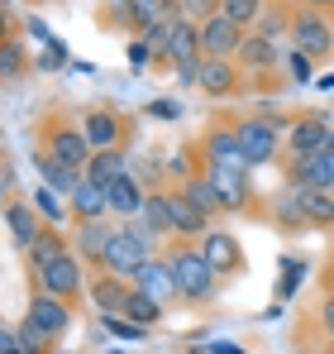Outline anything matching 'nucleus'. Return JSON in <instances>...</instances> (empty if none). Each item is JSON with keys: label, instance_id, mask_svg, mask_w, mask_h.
Segmentation results:
<instances>
[{"label": "nucleus", "instance_id": "f257e3e1", "mask_svg": "<svg viewBox=\"0 0 334 354\" xmlns=\"http://www.w3.org/2000/svg\"><path fill=\"white\" fill-rule=\"evenodd\" d=\"M163 259L172 263V278H177V297H181V306H210L215 297H220L224 278L206 263V254H201V244L196 239H167L163 244Z\"/></svg>", "mask_w": 334, "mask_h": 354}, {"label": "nucleus", "instance_id": "f03ea898", "mask_svg": "<svg viewBox=\"0 0 334 354\" xmlns=\"http://www.w3.org/2000/svg\"><path fill=\"white\" fill-rule=\"evenodd\" d=\"M39 153L57 158L62 168L86 177V163H91V144H86V129H81V111H62V106H48L39 115Z\"/></svg>", "mask_w": 334, "mask_h": 354}, {"label": "nucleus", "instance_id": "7ed1b4c3", "mask_svg": "<svg viewBox=\"0 0 334 354\" xmlns=\"http://www.w3.org/2000/svg\"><path fill=\"white\" fill-rule=\"evenodd\" d=\"M286 124H291V115L273 111V106H263L258 115H239L234 134H239V153H244L248 168L282 163V153H286Z\"/></svg>", "mask_w": 334, "mask_h": 354}, {"label": "nucleus", "instance_id": "20e7f679", "mask_svg": "<svg viewBox=\"0 0 334 354\" xmlns=\"http://www.w3.org/2000/svg\"><path fill=\"white\" fill-rule=\"evenodd\" d=\"M148 259H153V235L139 221H119L110 230V239H106V254H101L96 268H106L115 278H134L139 263H148Z\"/></svg>", "mask_w": 334, "mask_h": 354}, {"label": "nucleus", "instance_id": "39448f33", "mask_svg": "<svg viewBox=\"0 0 334 354\" xmlns=\"http://www.w3.org/2000/svg\"><path fill=\"white\" fill-rule=\"evenodd\" d=\"M286 44H291V53H306L315 67H320V62H330L334 58V19L296 0V5H291V29H286Z\"/></svg>", "mask_w": 334, "mask_h": 354}, {"label": "nucleus", "instance_id": "423d86ee", "mask_svg": "<svg viewBox=\"0 0 334 354\" xmlns=\"http://www.w3.org/2000/svg\"><path fill=\"white\" fill-rule=\"evenodd\" d=\"M248 173H253V168H244V163L206 168V177H210V187H215V196H220V206H224V216H253V221H268V206H258V192H253Z\"/></svg>", "mask_w": 334, "mask_h": 354}, {"label": "nucleus", "instance_id": "0eeeda50", "mask_svg": "<svg viewBox=\"0 0 334 354\" xmlns=\"http://www.w3.org/2000/svg\"><path fill=\"white\" fill-rule=\"evenodd\" d=\"M81 129H86V144H91V149H129L134 134H139L134 115L119 111V106H110V101L86 106V111H81Z\"/></svg>", "mask_w": 334, "mask_h": 354}, {"label": "nucleus", "instance_id": "6e6552de", "mask_svg": "<svg viewBox=\"0 0 334 354\" xmlns=\"http://www.w3.org/2000/svg\"><path fill=\"white\" fill-rule=\"evenodd\" d=\"M72 301H62V297H48V292H29V306H24V326L48 345L57 350V340L72 330Z\"/></svg>", "mask_w": 334, "mask_h": 354}, {"label": "nucleus", "instance_id": "1a4fd4ad", "mask_svg": "<svg viewBox=\"0 0 334 354\" xmlns=\"http://www.w3.org/2000/svg\"><path fill=\"white\" fill-rule=\"evenodd\" d=\"M86 278H91V268L67 249L62 259H53L48 268H43V278L39 283H29V292H48V297H62V301H86Z\"/></svg>", "mask_w": 334, "mask_h": 354}, {"label": "nucleus", "instance_id": "9d476101", "mask_svg": "<svg viewBox=\"0 0 334 354\" xmlns=\"http://www.w3.org/2000/svg\"><path fill=\"white\" fill-rule=\"evenodd\" d=\"M239 115H215L201 134H196V153H201V173L206 168H224V163H244L239 153V134H234ZM248 168V163H244Z\"/></svg>", "mask_w": 334, "mask_h": 354}, {"label": "nucleus", "instance_id": "9b49d317", "mask_svg": "<svg viewBox=\"0 0 334 354\" xmlns=\"http://www.w3.org/2000/svg\"><path fill=\"white\" fill-rule=\"evenodd\" d=\"M334 139V124L325 111H296L286 124V158H311Z\"/></svg>", "mask_w": 334, "mask_h": 354}, {"label": "nucleus", "instance_id": "f8f14e48", "mask_svg": "<svg viewBox=\"0 0 334 354\" xmlns=\"http://www.w3.org/2000/svg\"><path fill=\"white\" fill-rule=\"evenodd\" d=\"M196 244H201L206 263L220 273L224 283H234V278H244V273H248V254H244V244L234 239V230H215V225H210Z\"/></svg>", "mask_w": 334, "mask_h": 354}, {"label": "nucleus", "instance_id": "ddd939ff", "mask_svg": "<svg viewBox=\"0 0 334 354\" xmlns=\"http://www.w3.org/2000/svg\"><path fill=\"white\" fill-rule=\"evenodd\" d=\"M196 91L206 101H234L248 91V77L239 72L234 58H201V77H196Z\"/></svg>", "mask_w": 334, "mask_h": 354}, {"label": "nucleus", "instance_id": "4468645a", "mask_svg": "<svg viewBox=\"0 0 334 354\" xmlns=\"http://www.w3.org/2000/svg\"><path fill=\"white\" fill-rule=\"evenodd\" d=\"M134 297V283L129 278H115L106 268H91V278H86V301L101 311V321L106 316H124V301Z\"/></svg>", "mask_w": 334, "mask_h": 354}, {"label": "nucleus", "instance_id": "2eb2a0df", "mask_svg": "<svg viewBox=\"0 0 334 354\" xmlns=\"http://www.w3.org/2000/svg\"><path fill=\"white\" fill-rule=\"evenodd\" d=\"M129 283H134V292L153 297L158 306H177V301H181V297H177V278H172V263L163 259V249H158L148 263H139V273H134Z\"/></svg>", "mask_w": 334, "mask_h": 354}, {"label": "nucleus", "instance_id": "dca6fc26", "mask_svg": "<svg viewBox=\"0 0 334 354\" xmlns=\"http://www.w3.org/2000/svg\"><path fill=\"white\" fill-rule=\"evenodd\" d=\"M268 221H273V230H282V235H306L311 230L306 225V211H301V192L291 182H282L277 192L268 196Z\"/></svg>", "mask_w": 334, "mask_h": 354}, {"label": "nucleus", "instance_id": "f3484780", "mask_svg": "<svg viewBox=\"0 0 334 354\" xmlns=\"http://www.w3.org/2000/svg\"><path fill=\"white\" fill-rule=\"evenodd\" d=\"M244 39H248V34H244L239 24H229L224 15H215V19L201 24V58H239Z\"/></svg>", "mask_w": 334, "mask_h": 354}, {"label": "nucleus", "instance_id": "a211bd4d", "mask_svg": "<svg viewBox=\"0 0 334 354\" xmlns=\"http://www.w3.org/2000/svg\"><path fill=\"white\" fill-rule=\"evenodd\" d=\"M0 211H5V230H10V244H14L19 254H24L34 239L43 235V225H48V221L34 211V201H5Z\"/></svg>", "mask_w": 334, "mask_h": 354}, {"label": "nucleus", "instance_id": "6ab92c4d", "mask_svg": "<svg viewBox=\"0 0 334 354\" xmlns=\"http://www.w3.org/2000/svg\"><path fill=\"white\" fill-rule=\"evenodd\" d=\"M67 249H72V239H62L57 225H43V235L24 249V273H29V283H39V278H43V268H48L53 259H62Z\"/></svg>", "mask_w": 334, "mask_h": 354}, {"label": "nucleus", "instance_id": "aec40b11", "mask_svg": "<svg viewBox=\"0 0 334 354\" xmlns=\"http://www.w3.org/2000/svg\"><path fill=\"white\" fill-rule=\"evenodd\" d=\"M110 230H115V225H106V221H72V254H77L86 268H96L101 254H106Z\"/></svg>", "mask_w": 334, "mask_h": 354}, {"label": "nucleus", "instance_id": "412c9836", "mask_svg": "<svg viewBox=\"0 0 334 354\" xmlns=\"http://www.w3.org/2000/svg\"><path fill=\"white\" fill-rule=\"evenodd\" d=\"M144 196H148V192L139 187V177H134V173H124L119 182L106 187V201H110V216H115V221H139Z\"/></svg>", "mask_w": 334, "mask_h": 354}, {"label": "nucleus", "instance_id": "4be33fe9", "mask_svg": "<svg viewBox=\"0 0 334 354\" xmlns=\"http://www.w3.org/2000/svg\"><path fill=\"white\" fill-rule=\"evenodd\" d=\"M167 211H172V235H177V239H201L206 230H210V221H206V216H201L177 187L167 192Z\"/></svg>", "mask_w": 334, "mask_h": 354}, {"label": "nucleus", "instance_id": "5701e85b", "mask_svg": "<svg viewBox=\"0 0 334 354\" xmlns=\"http://www.w3.org/2000/svg\"><path fill=\"white\" fill-rule=\"evenodd\" d=\"M167 58H172V67L177 62H191L201 58V24H191V19H172L167 24Z\"/></svg>", "mask_w": 334, "mask_h": 354}, {"label": "nucleus", "instance_id": "b1692460", "mask_svg": "<svg viewBox=\"0 0 334 354\" xmlns=\"http://www.w3.org/2000/svg\"><path fill=\"white\" fill-rule=\"evenodd\" d=\"M67 216H72V221H106V216H110V201H106V192H101L96 182L81 177V187L67 196Z\"/></svg>", "mask_w": 334, "mask_h": 354}, {"label": "nucleus", "instance_id": "393cba45", "mask_svg": "<svg viewBox=\"0 0 334 354\" xmlns=\"http://www.w3.org/2000/svg\"><path fill=\"white\" fill-rule=\"evenodd\" d=\"M124 173H129V153H124V149H96L91 163H86V182H96L101 192H106L110 182H119Z\"/></svg>", "mask_w": 334, "mask_h": 354}, {"label": "nucleus", "instance_id": "a878e982", "mask_svg": "<svg viewBox=\"0 0 334 354\" xmlns=\"http://www.w3.org/2000/svg\"><path fill=\"white\" fill-rule=\"evenodd\" d=\"M301 192V211H306V225L311 230H334V196L325 187H296Z\"/></svg>", "mask_w": 334, "mask_h": 354}, {"label": "nucleus", "instance_id": "bb28decb", "mask_svg": "<svg viewBox=\"0 0 334 354\" xmlns=\"http://www.w3.org/2000/svg\"><path fill=\"white\" fill-rule=\"evenodd\" d=\"M139 225L153 239H172V211H167V187H153L144 196V211H139Z\"/></svg>", "mask_w": 334, "mask_h": 354}, {"label": "nucleus", "instance_id": "cd10ccee", "mask_svg": "<svg viewBox=\"0 0 334 354\" xmlns=\"http://www.w3.org/2000/svg\"><path fill=\"white\" fill-rule=\"evenodd\" d=\"M29 72H34V58H29L24 39H10V44H0V86H19Z\"/></svg>", "mask_w": 334, "mask_h": 354}, {"label": "nucleus", "instance_id": "c85d7f7f", "mask_svg": "<svg viewBox=\"0 0 334 354\" xmlns=\"http://www.w3.org/2000/svg\"><path fill=\"white\" fill-rule=\"evenodd\" d=\"M177 192L206 216V221H215V216H224V206H220V196H215V187H210V177L206 173H196V177H186V182H177Z\"/></svg>", "mask_w": 334, "mask_h": 354}, {"label": "nucleus", "instance_id": "c756f323", "mask_svg": "<svg viewBox=\"0 0 334 354\" xmlns=\"http://www.w3.org/2000/svg\"><path fill=\"white\" fill-rule=\"evenodd\" d=\"M34 163H39V177H43V187H53L57 196H72V192L81 187V173L62 168V163H57V158H48V153H39Z\"/></svg>", "mask_w": 334, "mask_h": 354}, {"label": "nucleus", "instance_id": "7c9ffc66", "mask_svg": "<svg viewBox=\"0 0 334 354\" xmlns=\"http://www.w3.org/2000/svg\"><path fill=\"white\" fill-rule=\"evenodd\" d=\"M291 5H296V0H268V10H263V19H258V29H253V34H263V39L282 44V39H286V29H291Z\"/></svg>", "mask_w": 334, "mask_h": 354}, {"label": "nucleus", "instance_id": "2f4dec72", "mask_svg": "<svg viewBox=\"0 0 334 354\" xmlns=\"http://www.w3.org/2000/svg\"><path fill=\"white\" fill-rule=\"evenodd\" d=\"M263 10H268V0H220V15L229 19V24H239L244 34H253V29H258Z\"/></svg>", "mask_w": 334, "mask_h": 354}, {"label": "nucleus", "instance_id": "473e14b6", "mask_svg": "<svg viewBox=\"0 0 334 354\" xmlns=\"http://www.w3.org/2000/svg\"><path fill=\"white\" fill-rule=\"evenodd\" d=\"M163 316H167V306H158L153 297H144V292H134L124 301V321H134V326H144V330H153Z\"/></svg>", "mask_w": 334, "mask_h": 354}, {"label": "nucleus", "instance_id": "72a5a7b5", "mask_svg": "<svg viewBox=\"0 0 334 354\" xmlns=\"http://www.w3.org/2000/svg\"><path fill=\"white\" fill-rule=\"evenodd\" d=\"M311 187H325L334 196V139L320 149V153H311Z\"/></svg>", "mask_w": 334, "mask_h": 354}, {"label": "nucleus", "instance_id": "f704fd0d", "mask_svg": "<svg viewBox=\"0 0 334 354\" xmlns=\"http://www.w3.org/2000/svg\"><path fill=\"white\" fill-rule=\"evenodd\" d=\"M29 201H34V211H39V216H43L48 225H57V221L67 216V206H62V196H57L53 187H43V182H39V192H34ZM67 221H72V216H67Z\"/></svg>", "mask_w": 334, "mask_h": 354}, {"label": "nucleus", "instance_id": "c9c22d12", "mask_svg": "<svg viewBox=\"0 0 334 354\" xmlns=\"http://www.w3.org/2000/svg\"><path fill=\"white\" fill-rule=\"evenodd\" d=\"M311 326H315V335L334 350V292H320L315 311H311Z\"/></svg>", "mask_w": 334, "mask_h": 354}, {"label": "nucleus", "instance_id": "e433bc0d", "mask_svg": "<svg viewBox=\"0 0 334 354\" xmlns=\"http://www.w3.org/2000/svg\"><path fill=\"white\" fill-rule=\"evenodd\" d=\"M177 5H181V19H191V24H206L220 15V0H177Z\"/></svg>", "mask_w": 334, "mask_h": 354}, {"label": "nucleus", "instance_id": "4c0bfd02", "mask_svg": "<svg viewBox=\"0 0 334 354\" xmlns=\"http://www.w3.org/2000/svg\"><path fill=\"white\" fill-rule=\"evenodd\" d=\"M106 326H110L115 340H144V335H148L144 326H134V321H124V316H106Z\"/></svg>", "mask_w": 334, "mask_h": 354}, {"label": "nucleus", "instance_id": "58836bf2", "mask_svg": "<svg viewBox=\"0 0 334 354\" xmlns=\"http://www.w3.org/2000/svg\"><path fill=\"white\" fill-rule=\"evenodd\" d=\"M10 39H19V19H14V10L0 0V44H10Z\"/></svg>", "mask_w": 334, "mask_h": 354}, {"label": "nucleus", "instance_id": "ea45409f", "mask_svg": "<svg viewBox=\"0 0 334 354\" xmlns=\"http://www.w3.org/2000/svg\"><path fill=\"white\" fill-rule=\"evenodd\" d=\"M129 62H134V67H148V62H153V44H148V39H134V44H129Z\"/></svg>", "mask_w": 334, "mask_h": 354}, {"label": "nucleus", "instance_id": "a19ab883", "mask_svg": "<svg viewBox=\"0 0 334 354\" xmlns=\"http://www.w3.org/2000/svg\"><path fill=\"white\" fill-rule=\"evenodd\" d=\"M172 72H177V82H181V86H196V77H201V58H191V62H177Z\"/></svg>", "mask_w": 334, "mask_h": 354}, {"label": "nucleus", "instance_id": "79ce46f5", "mask_svg": "<svg viewBox=\"0 0 334 354\" xmlns=\"http://www.w3.org/2000/svg\"><path fill=\"white\" fill-rule=\"evenodd\" d=\"M315 283H320V292H334V249H330V259L320 263V278Z\"/></svg>", "mask_w": 334, "mask_h": 354}, {"label": "nucleus", "instance_id": "37998d69", "mask_svg": "<svg viewBox=\"0 0 334 354\" xmlns=\"http://www.w3.org/2000/svg\"><path fill=\"white\" fill-rule=\"evenodd\" d=\"M311 67H315V62L306 58V53H291V77H296V82H306V77H311Z\"/></svg>", "mask_w": 334, "mask_h": 354}, {"label": "nucleus", "instance_id": "c03bdc74", "mask_svg": "<svg viewBox=\"0 0 334 354\" xmlns=\"http://www.w3.org/2000/svg\"><path fill=\"white\" fill-rule=\"evenodd\" d=\"M0 354H19V340H14V326L0 321Z\"/></svg>", "mask_w": 334, "mask_h": 354}, {"label": "nucleus", "instance_id": "a18cd8bd", "mask_svg": "<svg viewBox=\"0 0 334 354\" xmlns=\"http://www.w3.org/2000/svg\"><path fill=\"white\" fill-rule=\"evenodd\" d=\"M148 115H158V120H177L181 111H177V101H153V106H148Z\"/></svg>", "mask_w": 334, "mask_h": 354}, {"label": "nucleus", "instance_id": "49530a36", "mask_svg": "<svg viewBox=\"0 0 334 354\" xmlns=\"http://www.w3.org/2000/svg\"><path fill=\"white\" fill-rule=\"evenodd\" d=\"M210 354H248L244 345H229V340H220V345H210Z\"/></svg>", "mask_w": 334, "mask_h": 354}, {"label": "nucleus", "instance_id": "de8ad7c7", "mask_svg": "<svg viewBox=\"0 0 334 354\" xmlns=\"http://www.w3.org/2000/svg\"><path fill=\"white\" fill-rule=\"evenodd\" d=\"M301 5H311V10H320V15H330V19H334V0H301Z\"/></svg>", "mask_w": 334, "mask_h": 354}, {"label": "nucleus", "instance_id": "09e8293b", "mask_svg": "<svg viewBox=\"0 0 334 354\" xmlns=\"http://www.w3.org/2000/svg\"><path fill=\"white\" fill-rule=\"evenodd\" d=\"M10 182H14V177H10V168H0V196L10 192ZM0 206H5V201H0Z\"/></svg>", "mask_w": 334, "mask_h": 354}, {"label": "nucleus", "instance_id": "8fccbe9b", "mask_svg": "<svg viewBox=\"0 0 334 354\" xmlns=\"http://www.w3.org/2000/svg\"><path fill=\"white\" fill-rule=\"evenodd\" d=\"M177 354H210V350H177Z\"/></svg>", "mask_w": 334, "mask_h": 354}, {"label": "nucleus", "instance_id": "3c124183", "mask_svg": "<svg viewBox=\"0 0 334 354\" xmlns=\"http://www.w3.org/2000/svg\"><path fill=\"white\" fill-rule=\"evenodd\" d=\"M106 354H124V350H106Z\"/></svg>", "mask_w": 334, "mask_h": 354}, {"label": "nucleus", "instance_id": "603ef678", "mask_svg": "<svg viewBox=\"0 0 334 354\" xmlns=\"http://www.w3.org/2000/svg\"><path fill=\"white\" fill-rule=\"evenodd\" d=\"M53 354H62V350H53Z\"/></svg>", "mask_w": 334, "mask_h": 354}, {"label": "nucleus", "instance_id": "864d4df0", "mask_svg": "<svg viewBox=\"0 0 334 354\" xmlns=\"http://www.w3.org/2000/svg\"><path fill=\"white\" fill-rule=\"evenodd\" d=\"M325 354H334V350H325Z\"/></svg>", "mask_w": 334, "mask_h": 354}, {"label": "nucleus", "instance_id": "5fc2aeb1", "mask_svg": "<svg viewBox=\"0 0 334 354\" xmlns=\"http://www.w3.org/2000/svg\"><path fill=\"white\" fill-rule=\"evenodd\" d=\"M5 5H10V0H5Z\"/></svg>", "mask_w": 334, "mask_h": 354}, {"label": "nucleus", "instance_id": "6e6d98bb", "mask_svg": "<svg viewBox=\"0 0 334 354\" xmlns=\"http://www.w3.org/2000/svg\"><path fill=\"white\" fill-rule=\"evenodd\" d=\"M119 5H124V0H119Z\"/></svg>", "mask_w": 334, "mask_h": 354}]
</instances>
